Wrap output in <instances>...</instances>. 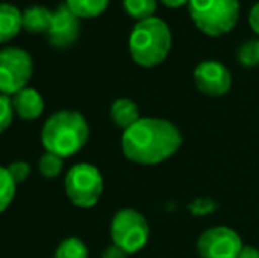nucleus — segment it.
Returning <instances> with one entry per match:
<instances>
[{
	"label": "nucleus",
	"instance_id": "13",
	"mask_svg": "<svg viewBox=\"0 0 259 258\" xmlns=\"http://www.w3.org/2000/svg\"><path fill=\"white\" fill-rule=\"evenodd\" d=\"M109 117H111L113 124L120 129H129L131 126H134L140 121V108L134 103L133 99H127V97H120L109 108Z\"/></svg>",
	"mask_w": 259,
	"mask_h": 258
},
{
	"label": "nucleus",
	"instance_id": "10",
	"mask_svg": "<svg viewBox=\"0 0 259 258\" xmlns=\"http://www.w3.org/2000/svg\"><path fill=\"white\" fill-rule=\"evenodd\" d=\"M79 20L67 4H60L53 11V21L48 30V43L55 48H69L76 43L79 35Z\"/></svg>",
	"mask_w": 259,
	"mask_h": 258
},
{
	"label": "nucleus",
	"instance_id": "25",
	"mask_svg": "<svg viewBox=\"0 0 259 258\" xmlns=\"http://www.w3.org/2000/svg\"><path fill=\"white\" fill-rule=\"evenodd\" d=\"M103 258H127V253L123 251L122 248H118V246L111 244V246H108V248L104 249Z\"/></svg>",
	"mask_w": 259,
	"mask_h": 258
},
{
	"label": "nucleus",
	"instance_id": "6",
	"mask_svg": "<svg viewBox=\"0 0 259 258\" xmlns=\"http://www.w3.org/2000/svg\"><path fill=\"white\" fill-rule=\"evenodd\" d=\"M109 234L113 244L122 248L127 255H134L147 246L150 227L141 212L134 209H122L113 216Z\"/></svg>",
	"mask_w": 259,
	"mask_h": 258
},
{
	"label": "nucleus",
	"instance_id": "20",
	"mask_svg": "<svg viewBox=\"0 0 259 258\" xmlns=\"http://www.w3.org/2000/svg\"><path fill=\"white\" fill-rule=\"evenodd\" d=\"M62 168H64V158L52 152H45L39 159V172L42 173V177L46 179H55L60 175Z\"/></svg>",
	"mask_w": 259,
	"mask_h": 258
},
{
	"label": "nucleus",
	"instance_id": "14",
	"mask_svg": "<svg viewBox=\"0 0 259 258\" xmlns=\"http://www.w3.org/2000/svg\"><path fill=\"white\" fill-rule=\"evenodd\" d=\"M53 21V11L45 6H32L23 11V28L30 34H48Z\"/></svg>",
	"mask_w": 259,
	"mask_h": 258
},
{
	"label": "nucleus",
	"instance_id": "22",
	"mask_svg": "<svg viewBox=\"0 0 259 258\" xmlns=\"http://www.w3.org/2000/svg\"><path fill=\"white\" fill-rule=\"evenodd\" d=\"M217 209V203L211 198H196L189 203V210H191L194 216H206V214H211Z\"/></svg>",
	"mask_w": 259,
	"mask_h": 258
},
{
	"label": "nucleus",
	"instance_id": "3",
	"mask_svg": "<svg viewBox=\"0 0 259 258\" xmlns=\"http://www.w3.org/2000/svg\"><path fill=\"white\" fill-rule=\"evenodd\" d=\"M171 50V30L160 18L138 21L129 35V52L141 67H155L164 62Z\"/></svg>",
	"mask_w": 259,
	"mask_h": 258
},
{
	"label": "nucleus",
	"instance_id": "18",
	"mask_svg": "<svg viewBox=\"0 0 259 258\" xmlns=\"http://www.w3.org/2000/svg\"><path fill=\"white\" fill-rule=\"evenodd\" d=\"M16 186L18 184L11 177L7 166H0V214L13 203L14 195H16Z\"/></svg>",
	"mask_w": 259,
	"mask_h": 258
},
{
	"label": "nucleus",
	"instance_id": "16",
	"mask_svg": "<svg viewBox=\"0 0 259 258\" xmlns=\"http://www.w3.org/2000/svg\"><path fill=\"white\" fill-rule=\"evenodd\" d=\"M123 9L131 18L143 21L154 18L157 11V0H123Z\"/></svg>",
	"mask_w": 259,
	"mask_h": 258
},
{
	"label": "nucleus",
	"instance_id": "2",
	"mask_svg": "<svg viewBox=\"0 0 259 258\" xmlns=\"http://www.w3.org/2000/svg\"><path fill=\"white\" fill-rule=\"evenodd\" d=\"M89 134V122L79 112L60 110L45 122L41 140L46 152L65 159L78 154L85 147Z\"/></svg>",
	"mask_w": 259,
	"mask_h": 258
},
{
	"label": "nucleus",
	"instance_id": "17",
	"mask_svg": "<svg viewBox=\"0 0 259 258\" xmlns=\"http://www.w3.org/2000/svg\"><path fill=\"white\" fill-rule=\"evenodd\" d=\"M53 258H89V249L81 239L67 237L57 246Z\"/></svg>",
	"mask_w": 259,
	"mask_h": 258
},
{
	"label": "nucleus",
	"instance_id": "15",
	"mask_svg": "<svg viewBox=\"0 0 259 258\" xmlns=\"http://www.w3.org/2000/svg\"><path fill=\"white\" fill-rule=\"evenodd\" d=\"M111 0H65L69 9L81 20H89V18H97L108 9Z\"/></svg>",
	"mask_w": 259,
	"mask_h": 258
},
{
	"label": "nucleus",
	"instance_id": "4",
	"mask_svg": "<svg viewBox=\"0 0 259 258\" xmlns=\"http://www.w3.org/2000/svg\"><path fill=\"white\" fill-rule=\"evenodd\" d=\"M189 13L194 25L206 35L219 38L236 27L240 18L238 0H191Z\"/></svg>",
	"mask_w": 259,
	"mask_h": 258
},
{
	"label": "nucleus",
	"instance_id": "24",
	"mask_svg": "<svg viewBox=\"0 0 259 258\" xmlns=\"http://www.w3.org/2000/svg\"><path fill=\"white\" fill-rule=\"evenodd\" d=\"M249 25H250V28H252V30L259 35V2L254 4L252 9H250V13H249Z\"/></svg>",
	"mask_w": 259,
	"mask_h": 258
},
{
	"label": "nucleus",
	"instance_id": "21",
	"mask_svg": "<svg viewBox=\"0 0 259 258\" xmlns=\"http://www.w3.org/2000/svg\"><path fill=\"white\" fill-rule=\"evenodd\" d=\"M14 115H16V114H14L13 101H11V97L0 94V134H2L6 129L11 128Z\"/></svg>",
	"mask_w": 259,
	"mask_h": 258
},
{
	"label": "nucleus",
	"instance_id": "8",
	"mask_svg": "<svg viewBox=\"0 0 259 258\" xmlns=\"http://www.w3.org/2000/svg\"><path fill=\"white\" fill-rule=\"evenodd\" d=\"M242 248V237L229 227L208 228L196 242V249L201 258H238Z\"/></svg>",
	"mask_w": 259,
	"mask_h": 258
},
{
	"label": "nucleus",
	"instance_id": "5",
	"mask_svg": "<svg viewBox=\"0 0 259 258\" xmlns=\"http://www.w3.org/2000/svg\"><path fill=\"white\" fill-rule=\"evenodd\" d=\"M67 198L81 209H90L99 202L104 190V180L99 168L89 163L74 165L67 172L64 180Z\"/></svg>",
	"mask_w": 259,
	"mask_h": 258
},
{
	"label": "nucleus",
	"instance_id": "23",
	"mask_svg": "<svg viewBox=\"0 0 259 258\" xmlns=\"http://www.w3.org/2000/svg\"><path fill=\"white\" fill-rule=\"evenodd\" d=\"M7 170H9L11 177H13L16 184L25 182V180L28 179V175H30V165H28V163H25V161L11 163V165L7 166Z\"/></svg>",
	"mask_w": 259,
	"mask_h": 258
},
{
	"label": "nucleus",
	"instance_id": "1",
	"mask_svg": "<svg viewBox=\"0 0 259 258\" xmlns=\"http://www.w3.org/2000/svg\"><path fill=\"white\" fill-rule=\"evenodd\" d=\"M180 145V131L164 119H140L122 134L123 154L138 165H159L177 154Z\"/></svg>",
	"mask_w": 259,
	"mask_h": 258
},
{
	"label": "nucleus",
	"instance_id": "19",
	"mask_svg": "<svg viewBox=\"0 0 259 258\" xmlns=\"http://www.w3.org/2000/svg\"><path fill=\"white\" fill-rule=\"evenodd\" d=\"M236 59L243 67L259 65V39H249L247 43H243L236 52Z\"/></svg>",
	"mask_w": 259,
	"mask_h": 258
},
{
	"label": "nucleus",
	"instance_id": "27",
	"mask_svg": "<svg viewBox=\"0 0 259 258\" xmlns=\"http://www.w3.org/2000/svg\"><path fill=\"white\" fill-rule=\"evenodd\" d=\"M160 2L167 7H182V6H185V4L191 2V0H160Z\"/></svg>",
	"mask_w": 259,
	"mask_h": 258
},
{
	"label": "nucleus",
	"instance_id": "26",
	"mask_svg": "<svg viewBox=\"0 0 259 258\" xmlns=\"http://www.w3.org/2000/svg\"><path fill=\"white\" fill-rule=\"evenodd\" d=\"M238 258H259V249L254 246H243Z\"/></svg>",
	"mask_w": 259,
	"mask_h": 258
},
{
	"label": "nucleus",
	"instance_id": "9",
	"mask_svg": "<svg viewBox=\"0 0 259 258\" xmlns=\"http://www.w3.org/2000/svg\"><path fill=\"white\" fill-rule=\"evenodd\" d=\"M194 83L205 96L221 97L231 89V72L224 64L206 60L194 69Z\"/></svg>",
	"mask_w": 259,
	"mask_h": 258
},
{
	"label": "nucleus",
	"instance_id": "7",
	"mask_svg": "<svg viewBox=\"0 0 259 258\" xmlns=\"http://www.w3.org/2000/svg\"><path fill=\"white\" fill-rule=\"evenodd\" d=\"M34 72V62L27 50L9 46L0 50V94L14 96L27 87Z\"/></svg>",
	"mask_w": 259,
	"mask_h": 258
},
{
	"label": "nucleus",
	"instance_id": "12",
	"mask_svg": "<svg viewBox=\"0 0 259 258\" xmlns=\"http://www.w3.org/2000/svg\"><path fill=\"white\" fill-rule=\"evenodd\" d=\"M23 28V11L13 4H0V45L14 39Z\"/></svg>",
	"mask_w": 259,
	"mask_h": 258
},
{
	"label": "nucleus",
	"instance_id": "11",
	"mask_svg": "<svg viewBox=\"0 0 259 258\" xmlns=\"http://www.w3.org/2000/svg\"><path fill=\"white\" fill-rule=\"evenodd\" d=\"M11 101H13L14 114L20 119H23V121H35L45 112V99L32 87L21 89L20 92L11 96Z\"/></svg>",
	"mask_w": 259,
	"mask_h": 258
}]
</instances>
